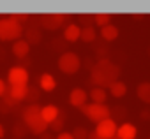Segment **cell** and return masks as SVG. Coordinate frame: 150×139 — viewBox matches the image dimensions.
Wrapping results in <instances>:
<instances>
[{
    "mask_svg": "<svg viewBox=\"0 0 150 139\" xmlns=\"http://www.w3.org/2000/svg\"><path fill=\"white\" fill-rule=\"evenodd\" d=\"M120 72H122V69L118 63L111 62L110 58H99L90 71V83L96 88L108 90L115 81H118Z\"/></svg>",
    "mask_w": 150,
    "mask_h": 139,
    "instance_id": "1",
    "label": "cell"
},
{
    "mask_svg": "<svg viewBox=\"0 0 150 139\" xmlns=\"http://www.w3.org/2000/svg\"><path fill=\"white\" fill-rule=\"evenodd\" d=\"M23 35V25L9 16L0 18V41H18Z\"/></svg>",
    "mask_w": 150,
    "mask_h": 139,
    "instance_id": "2",
    "label": "cell"
},
{
    "mask_svg": "<svg viewBox=\"0 0 150 139\" xmlns=\"http://www.w3.org/2000/svg\"><path fill=\"white\" fill-rule=\"evenodd\" d=\"M81 109V113L92 121V123H99V121H103V120H106V118H111V107H108L106 104H94V102H90V104H87V106H83V107H80Z\"/></svg>",
    "mask_w": 150,
    "mask_h": 139,
    "instance_id": "3",
    "label": "cell"
},
{
    "mask_svg": "<svg viewBox=\"0 0 150 139\" xmlns=\"http://www.w3.org/2000/svg\"><path fill=\"white\" fill-rule=\"evenodd\" d=\"M81 67V58L72 53V51H64L58 58V69L64 72V74H74L78 72Z\"/></svg>",
    "mask_w": 150,
    "mask_h": 139,
    "instance_id": "4",
    "label": "cell"
},
{
    "mask_svg": "<svg viewBox=\"0 0 150 139\" xmlns=\"http://www.w3.org/2000/svg\"><path fill=\"white\" fill-rule=\"evenodd\" d=\"M69 20L67 14H60V13H51V14H42L39 16V27L44 30H58L65 25V21Z\"/></svg>",
    "mask_w": 150,
    "mask_h": 139,
    "instance_id": "5",
    "label": "cell"
},
{
    "mask_svg": "<svg viewBox=\"0 0 150 139\" xmlns=\"http://www.w3.org/2000/svg\"><path fill=\"white\" fill-rule=\"evenodd\" d=\"M117 128H118L117 121L113 118H106V120H103L96 125L94 132L99 135V139H113L117 135Z\"/></svg>",
    "mask_w": 150,
    "mask_h": 139,
    "instance_id": "6",
    "label": "cell"
},
{
    "mask_svg": "<svg viewBox=\"0 0 150 139\" xmlns=\"http://www.w3.org/2000/svg\"><path fill=\"white\" fill-rule=\"evenodd\" d=\"M7 81H9V86H27L28 85V71L20 65L11 67L9 74H7Z\"/></svg>",
    "mask_w": 150,
    "mask_h": 139,
    "instance_id": "7",
    "label": "cell"
},
{
    "mask_svg": "<svg viewBox=\"0 0 150 139\" xmlns=\"http://www.w3.org/2000/svg\"><path fill=\"white\" fill-rule=\"evenodd\" d=\"M69 104L74 107H83L87 104V92L83 88H72L69 93Z\"/></svg>",
    "mask_w": 150,
    "mask_h": 139,
    "instance_id": "8",
    "label": "cell"
},
{
    "mask_svg": "<svg viewBox=\"0 0 150 139\" xmlns=\"http://www.w3.org/2000/svg\"><path fill=\"white\" fill-rule=\"evenodd\" d=\"M80 35H81L80 25H76V23H69V25H65V28H64L62 39H64L65 42H76V41H80Z\"/></svg>",
    "mask_w": 150,
    "mask_h": 139,
    "instance_id": "9",
    "label": "cell"
},
{
    "mask_svg": "<svg viewBox=\"0 0 150 139\" xmlns=\"http://www.w3.org/2000/svg\"><path fill=\"white\" fill-rule=\"evenodd\" d=\"M13 55L16 56V58H20V60H25L27 56H28V53H30V46H28V42L25 41V39H18V41H14V44H13Z\"/></svg>",
    "mask_w": 150,
    "mask_h": 139,
    "instance_id": "10",
    "label": "cell"
},
{
    "mask_svg": "<svg viewBox=\"0 0 150 139\" xmlns=\"http://www.w3.org/2000/svg\"><path fill=\"white\" fill-rule=\"evenodd\" d=\"M37 116H41V106L39 104H28L23 111H21V121L25 125H28L32 120H35Z\"/></svg>",
    "mask_w": 150,
    "mask_h": 139,
    "instance_id": "11",
    "label": "cell"
},
{
    "mask_svg": "<svg viewBox=\"0 0 150 139\" xmlns=\"http://www.w3.org/2000/svg\"><path fill=\"white\" fill-rule=\"evenodd\" d=\"M138 135V128L132 123H122L117 128V137L118 139H136Z\"/></svg>",
    "mask_w": 150,
    "mask_h": 139,
    "instance_id": "12",
    "label": "cell"
},
{
    "mask_svg": "<svg viewBox=\"0 0 150 139\" xmlns=\"http://www.w3.org/2000/svg\"><path fill=\"white\" fill-rule=\"evenodd\" d=\"M55 88H57V81H55L53 74L44 72V74L39 76V90H42V92H53Z\"/></svg>",
    "mask_w": 150,
    "mask_h": 139,
    "instance_id": "13",
    "label": "cell"
},
{
    "mask_svg": "<svg viewBox=\"0 0 150 139\" xmlns=\"http://www.w3.org/2000/svg\"><path fill=\"white\" fill-rule=\"evenodd\" d=\"M58 113H60V109L55 106V104H48V106H42L41 107V118L50 125L53 120H57L58 118Z\"/></svg>",
    "mask_w": 150,
    "mask_h": 139,
    "instance_id": "14",
    "label": "cell"
},
{
    "mask_svg": "<svg viewBox=\"0 0 150 139\" xmlns=\"http://www.w3.org/2000/svg\"><path fill=\"white\" fill-rule=\"evenodd\" d=\"M27 88H28V85L27 86H7V95L14 100V102H23L25 99H27Z\"/></svg>",
    "mask_w": 150,
    "mask_h": 139,
    "instance_id": "15",
    "label": "cell"
},
{
    "mask_svg": "<svg viewBox=\"0 0 150 139\" xmlns=\"http://www.w3.org/2000/svg\"><path fill=\"white\" fill-rule=\"evenodd\" d=\"M23 35H25V41L28 42V46L41 44V41H42L41 28H32V27H28L27 30H23Z\"/></svg>",
    "mask_w": 150,
    "mask_h": 139,
    "instance_id": "16",
    "label": "cell"
},
{
    "mask_svg": "<svg viewBox=\"0 0 150 139\" xmlns=\"http://www.w3.org/2000/svg\"><path fill=\"white\" fill-rule=\"evenodd\" d=\"M27 128H28V132H32V134H35V135H42V134L48 130V123H46L41 116H37L35 120H32V121L27 125Z\"/></svg>",
    "mask_w": 150,
    "mask_h": 139,
    "instance_id": "17",
    "label": "cell"
},
{
    "mask_svg": "<svg viewBox=\"0 0 150 139\" xmlns=\"http://www.w3.org/2000/svg\"><path fill=\"white\" fill-rule=\"evenodd\" d=\"M117 37H118V28H117L113 23H110V25H106V27L101 28V39H103L104 42H111V41H115Z\"/></svg>",
    "mask_w": 150,
    "mask_h": 139,
    "instance_id": "18",
    "label": "cell"
},
{
    "mask_svg": "<svg viewBox=\"0 0 150 139\" xmlns=\"http://www.w3.org/2000/svg\"><path fill=\"white\" fill-rule=\"evenodd\" d=\"M136 95L141 102L145 104H150V83L148 81H143L136 86Z\"/></svg>",
    "mask_w": 150,
    "mask_h": 139,
    "instance_id": "19",
    "label": "cell"
},
{
    "mask_svg": "<svg viewBox=\"0 0 150 139\" xmlns=\"http://www.w3.org/2000/svg\"><path fill=\"white\" fill-rule=\"evenodd\" d=\"M18 107V102H14L7 93L4 95V97H0V113H4V114H7V113H11V111H14Z\"/></svg>",
    "mask_w": 150,
    "mask_h": 139,
    "instance_id": "20",
    "label": "cell"
},
{
    "mask_svg": "<svg viewBox=\"0 0 150 139\" xmlns=\"http://www.w3.org/2000/svg\"><path fill=\"white\" fill-rule=\"evenodd\" d=\"M90 99H92V102L94 104H104L106 102V99H108V92L106 90H103V88H92L90 90Z\"/></svg>",
    "mask_w": 150,
    "mask_h": 139,
    "instance_id": "21",
    "label": "cell"
},
{
    "mask_svg": "<svg viewBox=\"0 0 150 139\" xmlns=\"http://www.w3.org/2000/svg\"><path fill=\"white\" fill-rule=\"evenodd\" d=\"M108 92H110L115 99H120V97H124V95L127 93V86H125V83H122V81H115V83L108 88Z\"/></svg>",
    "mask_w": 150,
    "mask_h": 139,
    "instance_id": "22",
    "label": "cell"
},
{
    "mask_svg": "<svg viewBox=\"0 0 150 139\" xmlns=\"http://www.w3.org/2000/svg\"><path fill=\"white\" fill-rule=\"evenodd\" d=\"M80 39H81L83 42H96V39H97L96 28H94V27H83V28H81Z\"/></svg>",
    "mask_w": 150,
    "mask_h": 139,
    "instance_id": "23",
    "label": "cell"
},
{
    "mask_svg": "<svg viewBox=\"0 0 150 139\" xmlns=\"http://www.w3.org/2000/svg\"><path fill=\"white\" fill-rule=\"evenodd\" d=\"M39 97H41V90L37 86H28L27 88V99L25 100H28V104H37Z\"/></svg>",
    "mask_w": 150,
    "mask_h": 139,
    "instance_id": "24",
    "label": "cell"
},
{
    "mask_svg": "<svg viewBox=\"0 0 150 139\" xmlns=\"http://www.w3.org/2000/svg\"><path fill=\"white\" fill-rule=\"evenodd\" d=\"M64 125H65V120H64V113L60 111V113H58V118L53 120L48 127H50L53 132H58V134H60V132H64Z\"/></svg>",
    "mask_w": 150,
    "mask_h": 139,
    "instance_id": "25",
    "label": "cell"
},
{
    "mask_svg": "<svg viewBox=\"0 0 150 139\" xmlns=\"http://www.w3.org/2000/svg\"><path fill=\"white\" fill-rule=\"evenodd\" d=\"M13 134H14V139H21V137H25L28 134V128H27V125L23 121H18L13 127Z\"/></svg>",
    "mask_w": 150,
    "mask_h": 139,
    "instance_id": "26",
    "label": "cell"
},
{
    "mask_svg": "<svg viewBox=\"0 0 150 139\" xmlns=\"http://www.w3.org/2000/svg\"><path fill=\"white\" fill-rule=\"evenodd\" d=\"M110 21H111V14H106V13H99V14H94V23L97 25V27H106V25H110Z\"/></svg>",
    "mask_w": 150,
    "mask_h": 139,
    "instance_id": "27",
    "label": "cell"
},
{
    "mask_svg": "<svg viewBox=\"0 0 150 139\" xmlns=\"http://www.w3.org/2000/svg\"><path fill=\"white\" fill-rule=\"evenodd\" d=\"M125 114H127V109H125L124 106H115V107L111 109V116H113L115 121H117V120H125Z\"/></svg>",
    "mask_w": 150,
    "mask_h": 139,
    "instance_id": "28",
    "label": "cell"
},
{
    "mask_svg": "<svg viewBox=\"0 0 150 139\" xmlns=\"http://www.w3.org/2000/svg\"><path fill=\"white\" fill-rule=\"evenodd\" d=\"M88 132L90 130H87L85 127H76L71 134H72V139H87L88 137Z\"/></svg>",
    "mask_w": 150,
    "mask_h": 139,
    "instance_id": "29",
    "label": "cell"
},
{
    "mask_svg": "<svg viewBox=\"0 0 150 139\" xmlns=\"http://www.w3.org/2000/svg\"><path fill=\"white\" fill-rule=\"evenodd\" d=\"M65 44H67V42H65L64 39H53V41H51V48L57 49V51H64V49H65Z\"/></svg>",
    "mask_w": 150,
    "mask_h": 139,
    "instance_id": "30",
    "label": "cell"
},
{
    "mask_svg": "<svg viewBox=\"0 0 150 139\" xmlns=\"http://www.w3.org/2000/svg\"><path fill=\"white\" fill-rule=\"evenodd\" d=\"M9 18L14 20V21H18V23H21V25H23V21H28V20H30L28 14H11Z\"/></svg>",
    "mask_w": 150,
    "mask_h": 139,
    "instance_id": "31",
    "label": "cell"
},
{
    "mask_svg": "<svg viewBox=\"0 0 150 139\" xmlns=\"http://www.w3.org/2000/svg\"><path fill=\"white\" fill-rule=\"evenodd\" d=\"M80 21H81L85 27H92V23H94V16H90V14H81V16H80Z\"/></svg>",
    "mask_w": 150,
    "mask_h": 139,
    "instance_id": "32",
    "label": "cell"
},
{
    "mask_svg": "<svg viewBox=\"0 0 150 139\" xmlns=\"http://www.w3.org/2000/svg\"><path fill=\"white\" fill-rule=\"evenodd\" d=\"M96 53H97L99 56H101V53H103V55H108V46H106V44H97V46H96Z\"/></svg>",
    "mask_w": 150,
    "mask_h": 139,
    "instance_id": "33",
    "label": "cell"
},
{
    "mask_svg": "<svg viewBox=\"0 0 150 139\" xmlns=\"http://www.w3.org/2000/svg\"><path fill=\"white\" fill-rule=\"evenodd\" d=\"M6 92H7V85H6V81L2 78H0V97H4Z\"/></svg>",
    "mask_w": 150,
    "mask_h": 139,
    "instance_id": "34",
    "label": "cell"
},
{
    "mask_svg": "<svg viewBox=\"0 0 150 139\" xmlns=\"http://www.w3.org/2000/svg\"><path fill=\"white\" fill-rule=\"evenodd\" d=\"M55 139H72V134L71 132H60Z\"/></svg>",
    "mask_w": 150,
    "mask_h": 139,
    "instance_id": "35",
    "label": "cell"
},
{
    "mask_svg": "<svg viewBox=\"0 0 150 139\" xmlns=\"http://www.w3.org/2000/svg\"><path fill=\"white\" fill-rule=\"evenodd\" d=\"M139 118H141V120H150V109L141 111V113H139Z\"/></svg>",
    "mask_w": 150,
    "mask_h": 139,
    "instance_id": "36",
    "label": "cell"
},
{
    "mask_svg": "<svg viewBox=\"0 0 150 139\" xmlns=\"http://www.w3.org/2000/svg\"><path fill=\"white\" fill-rule=\"evenodd\" d=\"M39 137H41V139H55V137H53L51 134H48V132H44V134H42V135H39Z\"/></svg>",
    "mask_w": 150,
    "mask_h": 139,
    "instance_id": "37",
    "label": "cell"
},
{
    "mask_svg": "<svg viewBox=\"0 0 150 139\" xmlns=\"http://www.w3.org/2000/svg\"><path fill=\"white\" fill-rule=\"evenodd\" d=\"M87 139H99V135L96 134V132H88V137Z\"/></svg>",
    "mask_w": 150,
    "mask_h": 139,
    "instance_id": "38",
    "label": "cell"
},
{
    "mask_svg": "<svg viewBox=\"0 0 150 139\" xmlns=\"http://www.w3.org/2000/svg\"><path fill=\"white\" fill-rule=\"evenodd\" d=\"M6 135V128H4V125H0V139H2Z\"/></svg>",
    "mask_w": 150,
    "mask_h": 139,
    "instance_id": "39",
    "label": "cell"
},
{
    "mask_svg": "<svg viewBox=\"0 0 150 139\" xmlns=\"http://www.w3.org/2000/svg\"><path fill=\"white\" fill-rule=\"evenodd\" d=\"M132 18H136V20H143L145 14H138V13H136V14H132Z\"/></svg>",
    "mask_w": 150,
    "mask_h": 139,
    "instance_id": "40",
    "label": "cell"
},
{
    "mask_svg": "<svg viewBox=\"0 0 150 139\" xmlns=\"http://www.w3.org/2000/svg\"><path fill=\"white\" fill-rule=\"evenodd\" d=\"M148 139H150V137H148Z\"/></svg>",
    "mask_w": 150,
    "mask_h": 139,
    "instance_id": "41",
    "label": "cell"
}]
</instances>
